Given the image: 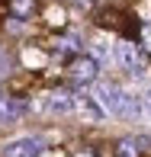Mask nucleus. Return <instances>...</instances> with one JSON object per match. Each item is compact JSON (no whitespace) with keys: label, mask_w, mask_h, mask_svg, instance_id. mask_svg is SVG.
Returning a JSON list of instances; mask_svg holds the SVG:
<instances>
[{"label":"nucleus","mask_w":151,"mask_h":157,"mask_svg":"<svg viewBox=\"0 0 151 157\" xmlns=\"http://www.w3.org/2000/svg\"><path fill=\"white\" fill-rule=\"evenodd\" d=\"M0 99H3V90H0Z\"/></svg>","instance_id":"14"},{"label":"nucleus","mask_w":151,"mask_h":157,"mask_svg":"<svg viewBox=\"0 0 151 157\" xmlns=\"http://www.w3.org/2000/svg\"><path fill=\"white\" fill-rule=\"evenodd\" d=\"M145 42H148V48H151V26H145Z\"/></svg>","instance_id":"13"},{"label":"nucleus","mask_w":151,"mask_h":157,"mask_svg":"<svg viewBox=\"0 0 151 157\" xmlns=\"http://www.w3.org/2000/svg\"><path fill=\"white\" fill-rule=\"evenodd\" d=\"M10 10L16 13V16H32L35 13V0H13Z\"/></svg>","instance_id":"8"},{"label":"nucleus","mask_w":151,"mask_h":157,"mask_svg":"<svg viewBox=\"0 0 151 157\" xmlns=\"http://www.w3.org/2000/svg\"><path fill=\"white\" fill-rule=\"evenodd\" d=\"M71 77H74L77 83H90L93 77H97V61L93 58H77L71 64Z\"/></svg>","instance_id":"5"},{"label":"nucleus","mask_w":151,"mask_h":157,"mask_svg":"<svg viewBox=\"0 0 151 157\" xmlns=\"http://www.w3.org/2000/svg\"><path fill=\"white\" fill-rule=\"evenodd\" d=\"M119 154L122 157H138V141H122V144H119Z\"/></svg>","instance_id":"9"},{"label":"nucleus","mask_w":151,"mask_h":157,"mask_svg":"<svg viewBox=\"0 0 151 157\" xmlns=\"http://www.w3.org/2000/svg\"><path fill=\"white\" fill-rule=\"evenodd\" d=\"M3 154L6 157H39L42 154V141L39 138H19V141H13Z\"/></svg>","instance_id":"4"},{"label":"nucleus","mask_w":151,"mask_h":157,"mask_svg":"<svg viewBox=\"0 0 151 157\" xmlns=\"http://www.w3.org/2000/svg\"><path fill=\"white\" fill-rule=\"evenodd\" d=\"M122 90L113 87V83H100L97 90H93V99H97V106H103L106 112H113V116H122Z\"/></svg>","instance_id":"2"},{"label":"nucleus","mask_w":151,"mask_h":157,"mask_svg":"<svg viewBox=\"0 0 151 157\" xmlns=\"http://www.w3.org/2000/svg\"><path fill=\"white\" fill-rule=\"evenodd\" d=\"M81 3H87V0H81Z\"/></svg>","instance_id":"15"},{"label":"nucleus","mask_w":151,"mask_h":157,"mask_svg":"<svg viewBox=\"0 0 151 157\" xmlns=\"http://www.w3.org/2000/svg\"><path fill=\"white\" fill-rule=\"evenodd\" d=\"M122 116H129V119H138V116H141V103H138V96H132V93L122 96Z\"/></svg>","instance_id":"7"},{"label":"nucleus","mask_w":151,"mask_h":157,"mask_svg":"<svg viewBox=\"0 0 151 157\" xmlns=\"http://www.w3.org/2000/svg\"><path fill=\"white\" fill-rule=\"evenodd\" d=\"M26 112V99H0V122H13Z\"/></svg>","instance_id":"6"},{"label":"nucleus","mask_w":151,"mask_h":157,"mask_svg":"<svg viewBox=\"0 0 151 157\" xmlns=\"http://www.w3.org/2000/svg\"><path fill=\"white\" fill-rule=\"evenodd\" d=\"M116 61L132 77H141V74H145V58L138 55V48H135L132 42H119V45H116Z\"/></svg>","instance_id":"1"},{"label":"nucleus","mask_w":151,"mask_h":157,"mask_svg":"<svg viewBox=\"0 0 151 157\" xmlns=\"http://www.w3.org/2000/svg\"><path fill=\"white\" fill-rule=\"evenodd\" d=\"M145 109H148V116H151V87H148V93H145Z\"/></svg>","instance_id":"12"},{"label":"nucleus","mask_w":151,"mask_h":157,"mask_svg":"<svg viewBox=\"0 0 151 157\" xmlns=\"http://www.w3.org/2000/svg\"><path fill=\"white\" fill-rule=\"evenodd\" d=\"M42 106H45V112H52V116H68V112L77 109V96L74 93H61V90H58V93H48Z\"/></svg>","instance_id":"3"},{"label":"nucleus","mask_w":151,"mask_h":157,"mask_svg":"<svg viewBox=\"0 0 151 157\" xmlns=\"http://www.w3.org/2000/svg\"><path fill=\"white\" fill-rule=\"evenodd\" d=\"M77 106H81V103H77ZM81 109H84V116H87V119H100V116H103L97 106H81Z\"/></svg>","instance_id":"10"},{"label":"nucleus","mask_w":151,"mask_h":157,"mask_svg":"<svg viewBox=\"0 0 151 157\" xmlns=\"http://www.w3.org/2000/svg\"><path fill=\"white\" fill-rule=\"evenodd\" d=\"M93 55H100V58L106 55V45H103V42H97V45H93Z\"/></svg>","instance_id":"11"}]
</instances>
